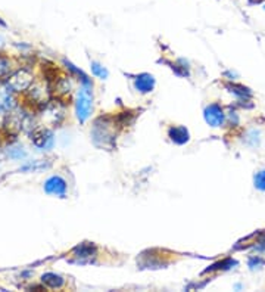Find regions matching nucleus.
I'll use <instances>...</instances> for the list:
<instances>
[{
    "label": "nucleus",
    "instance_id": "423d86ee",
    "mask_svg": "<svg viewBox=\"0 0 265 292\" xmlns=\"http://www.w3.org/2000/svg\"><path fill=\"white\" fill-rule=\"evenodd\" d=\"M44 190L50 195L64 196L65 192H66V182L59 176H53L44 183Z\"/></svg>",
    "mask_w": 265,
    "mask_h": 292
},
{
    "label": "nucleus",
    "instance_id": "39448f33",
    "mask_svg": "<svg viewBox=\"0 0 265 292\" xmlns=\"http://www.w3.org/2000/svg\"><path fill=\"white\" fill-rule=\"evenodd\" d=\"M98 251H96V246L88 243V242H84L78 246L74 248V257L77 258V261L84 264V263H90L94 257H96Z\"/></svg>",
    "mask_w": 265,
    "mask_h": 292
},
{
    "label": "nucleus",
    "instance_id": "20e7f679",
    "mask_svg": "<svg viewBox=\"0 0 265 292\" xmlns=\"http://www.w3.org/2000/svg\"><path fill=\"white\" fill-rule=\"evenodd\" d=\"M226 115L222 108L216 104H212L205 109V121L211 126V127H221L224 124Z\"/></svg>",
    "mask_w": 265,
    "mask_h": 292
},
{
    "label": "nucleus",
    "instance_id": "4468645a",
    "mask_svg": "<svg viewBox=\"0 0 265 292\" xmlns=\"http://www.w3.org/2000/svg\"><path fill=\"white\" fill-rule=\"evenodd\" d=\"M92 71H93V74H94L96 77H99V79L104 80L108 77V71H106L100 64H98V62H92Z\"/></svg>",
    "mask_w": 265,
    "mask_h": 292
},
{
    "label": "nucleus",
    "instance_id": "6e6552de",
    "mask_svg": "<svg viewBox=\"0 0 265 292\" xmlns=\"http://www.w3.org/2000/svg\"><path fill=\"white\" fill-rule=\"evenodd\" d=\"M32 143L37 148H46L49 143H52V133L48 129H38L32 133Z\"/></svg>",
    "mask_w": 265,
    "mask_h": 292
},
{
    "label": "nucleus",
    "instance_id": "f257e3e1",
    "mask_svg": "<svg viewBox=\"0 0 265 292\" xmlns=\"http://www.w3.org/2000/svg\"><path fill=\"white\" fill-rule=\"evenodd\" d=\"M77 117L81 123H84L93 109V95H92V83H82L77 93Z\"/></svg>",
    "mask_w": 265,
    "mask_h": 292
},
{
    "label": "nucleus",
    "instance_id": "f8f14e48",
    "mask_svg": "<svg viewBox=\"0 0 265 292\" xmlns=\"http://www.w3.org/2000/svg\"><path fill=\"white\" fill-rule=\"evenodd\" d=\"M254 185L258 190H262L265 192V170H261L255 174L254 177Z\"/></svg>",
    "mask_w": 265,
    "mask_h": 292
},
{
    "label": "nucleus",
    "instance_id": "ddd939ff",
    "mask_svg": "<svg viewBox=\"0 0 265 292\" xmlns=\"http://www.w3.org/2000/svg\"><path fill=\"white\" fill-rule=\"evenodd\" d=\"M56 89H58L59 95H66V93H70L71 83L68 81V79H59V81L56 83Z\"/></svg>",
    "mask_w": 265,
    "mask_h": 292
},
{
    "label": "nucleus",
    "instance_id": "2eb2a0df",
    "mask_svg": "<svg viewBox=\"0 0 265 292\" xmlns=\"http://www.w3.org/2000/svg\"><path fill=\"white\" fill-rule=\"evenodd\" d=\"M260 265H264V260H261L260 257H254L249 261V267H252V268H260Z\"/></svg>",
    "mask_w": 265,
    "mask_h": 292
},
{
    "label": "nucleus",
    "instance_id": "9b49d317",
    "mask_svg": "<svg viewBox=\"0 0 265 292\" xmlns=\"http://www.w3.org/2000/svg\"><path fill=\"white\" fill-rule=\"evenodd\" d=\"M230 92H233L234 95H238L240 96L242 99H248V98H250L252 96V92L248 89V87H243V86H238V84H233V86H230Z\"/></svg>",
    "mask_w": 265,
    "mask_h": 292
},
{
    "label": "nucleus",
    "instance_id": "f03ea898",
    "mask_svg": "<svg viewBox=\"0 0 265 292\" xmlns=\"http://www.w3.org/2000/svg\"><path fill=\"white\" fill-rule=\"evenodd\" d=\"M93 142L99 148H106V149L114 148L115 137L114 133L109 132V124H106V121H104V124H100V120L96 121L93 129Z\"/></svg>",
    "mask_w": 265,
    "mask_h": 292
},
{
    "label": "nucleus",
    "instance_id": "0eeeda50",
    "mask_svg": "<svg viewBox=\"0 0 265 292\" xmlns=\"http://www.w3.org/2000/svg\"><path fill=\"white\" fill-rule=\"evenodd\" d=\"M155 87V79L150 74H140L136 79V89L140 93H149Z\"/></svg>",
    "mask_w": 265,
    "mask_h": 292
},
{
    "label": "nucleus",
    "instance_id": "dca6fc26",
    "mask_svg": "<svg viewBox=\"0 0 265 292\" xmlns=\"http://www.w3.org/2000/svg\"><path fill=\"white\" fill-rule=\"evenodd\" d=\"M264 9H265V5H264Z\"/></svg>",
    "mask_w": 265,
    "mask_h": 292
},
{
    "label": "nucleus",
    "instance_id": "7ed1b4c3",
    "mask_svg": "<svg viewBox=\"0 0 265 292\" xmlns=\"http://www.w3.org/2000/svg\"><path fill=\"white\" fill-rule=\"evenodd\" d=\"M32 83V74L28 70H21L18 73H15L10 79L8 80V86L14 90V92H22L26 90Z\"/></svg>",
    "mask_w": 265,
    "mask_h": 292
},
{
    "label": "nucleus",
    "instance_id": "9d476101",
    "mask_svg": "<svg viewBox=\"0 0 265 292\" xmlns=\"http://www.w3.org/2000/svg\"><path fill=\"white\" fill-rule=\"evenodd\" d=\"M42 282L46 283L49 288H60L64 285V279L59 274L54 273H46L42 276Z\"/></svg>",
    "mask_w": 265,
    "mask_h": 292
},
{
    "label": "nucleus",
    "instance_id": "1a4fd4ad",
    "mask_svg": "<svg viewBox=\"0 0 265 292\" xmlns=\"http://www.w3.org/2000/svg\"><path fill=\"white\" fill-rule=\"evenodd\" d=\"M168 134H170L171 140H172L174 143H177V145H183L186 142H188V132H187V129L183 127V126L171 127Z\"/></svg>",
    "mask_w": 265,
    "mask_h": 292
}]
</instances>
